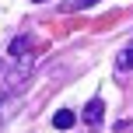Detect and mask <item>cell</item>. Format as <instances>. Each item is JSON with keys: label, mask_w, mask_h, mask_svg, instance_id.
<instances>
[{"label": "cell", "mask_w": 133, "mask_h": 133, "mask_svg": "<svg viewBox=\"0 0 133 133\" xmlns=\"http://www.w3.org/2000/svg\"><path fill=\"white\" fill-rule=\"evenodd\" d=\"M102 119H105V102H102V98H91V102H88V105H84V126H102Z\"/></svg>", "instance_id": "6da1fadb"}, {"label": "cell", "mask_w": 133, "mask_h": 133, "mask_svg": "<svg viewBox=\"0 0 133 133\" xmlns=\"http://www.w3.org/2000/svg\"><path fill=\"white\" fill-rule=\"evenodd\" d=\"M28 74H32V56H21V63L11 70V81H7V88H21Z\"/></svg>", "instance_id": "7a4b0ae2"}, {"label": "cell", "mask_w": 133, "mask_h": 133, "mask_svg": "<svg viewBox=\"0 0 133 133\" xmlns=\"http://www.w3.org/2000/svg\"><path fill=\"white\" fill-rule=\"evenodd\" d=\"M116 70H119V74L133 70V42H130L126 49H119V56H116Z\"/></svg>", "instance_id": "3957f363"}, {"label": "cell", "mask_w": 133, "mask_h": 133, "mask_svg": "<svg viewBox=\"0 0 133 133\" xmlns=\"http://www.w3.org/2000/svg\"><path fill=\"white\" fill-rule=\"evenodd\" d=\"M28 46H32V39H28V35H18L7 53H11V56H28Z\"/></svg>", "instance_id": "277c9868"}, {"label": "cell", "mask_w": 133, "mask_h": 133, "mask_svg": "<svg viewBox=\"0 0 133 133\" xmlns=\"http://www.w3.org/2000/svg\"><path fill=\"white\" fill-rule=\"evenodd\" d=\"M53 126L56 130H70L74 126V112H70V109H60V112L53 116Z\"/></svg>", "instance_id": "5b68a950"}, {"label": "cell", "mask_w": 133, "mask_h": 133, "mask_svg": "<svg viewBox=\"0 0 133 133\" xmlns=\"http://www.w3.org/2000/svg\"><path fill=\"white\" fill-rule=\"evenodd\" d=\"M98 0H66L63 4V11H84V7H95Z\"/></svg>", "instance_id": "8992f818"}, {"label": "cell", "mask_w": 133, "mask_h": 133, "mask_svg": "<svg viewBox=\"0 0 133 133\" xmlns=\"http://www.w3.org/2000/svg\"><path fill=\"white\" fill-rule=\"evenodd\" d=\"M32 4H46V0H32Z\"/></svg>", "instance_id": "52a82bcc"}, {"label": "cell", "mask_w": 133, "mask_h": 133, "mask_svg": "<svg viewBox=\"0 0 133 133\" xmlns=\"http://www.w3.org/2000/svg\"><path fill=\"white\" fill-rule=\"evenodd\" d=\"M0 102H4V95H0Z\"/></svg>", "instance_id": "ba28073f"}]
</instances>
